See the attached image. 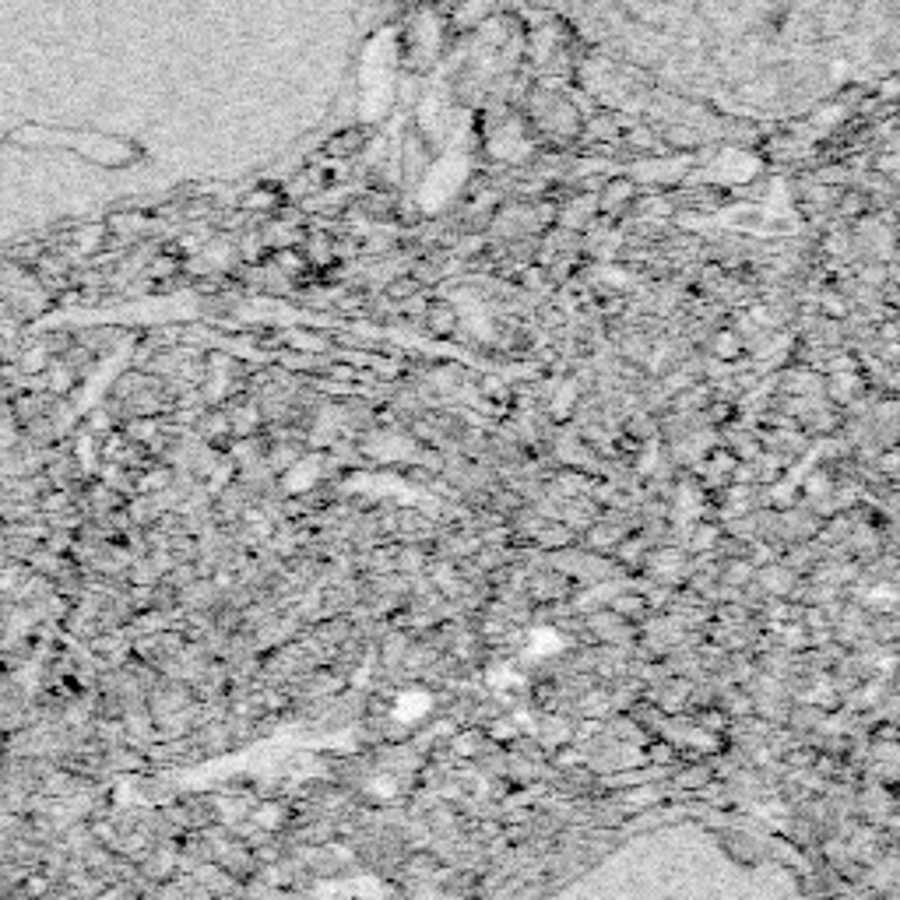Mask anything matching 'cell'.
<instances>
[{
    "label": "cell",
    "mask_w": 900,
    "mask_h": 900,
    "mask_svg": "<svg viewBox=\"0 0 900 900\" xmlns=\"http://www.w3.org/2000/svg\"><path fill=\"white\" fill-rule=\"evenodd\" d=\"M250 820H254L257 826H261V830H268V834H274L279 826H285L289 809H285L282 802H265V806H257V809L250 812Z\"/></svg>",
    "instance_id": "obj_1"
},
{
    "label": "cell",
    "mask_w": 900,
    "mask_h": 900,
    "mask_svg": "<svg viewBox=\"0 0 900 900\" xmlns=\"http://www.w3.org/2000/svg\"><path fill=\"white\" fill-rule=\"evenodd\" d=\"M704 785H711V767H704V764H697V767H686V770H679V774L672 777V788L700 791Z\"/></svg>",
    "instance_id": "obj_2"
},
{
    "label": "cell",
    "mask_w": 900,
    "mask_h": 900,
    "mask_svg": "<svg viewBox=\"0 0 900 900\" xmlns=\"http://www.w3.org/2000/svg\"><path fill=\"white\" fill-rule=\"evenodd\" d=\"M408 640H405V633H391L387 640H384V651H380V657H384V665H397V662H405L408 657Z\"/></svg>",
    "instance_id": "obj_3"
},
{
    "label": "cell",
    "mask_w": 900,
    "mask_h": 900,
    "mask_svg": "<svg viewBox=\"0 0 900 900\" xmlns=\"http://www.w3.org/2000/svg\"><path fill=\"white\" fill-rule=\"evenodd\" d=\"M429 327L437 335H447L454 327V310L450 306H429Z\"/></svg>",
    "instance_id": "obj_4"
},
{
    "label": "cell",
    "mask_w": 900,
    "mask_h": 900,
    "mask_svg": "<svg viewBox=\"0 0 900 900\" xmlns=\"http://www.w3.org/2000/svg\"><path fill=\"white\" fill-rule=\"evenodd\" d=\"M633 198V183H612L609 190H605V201H601V207H616V204H627Z\"/></svg>",
    "instance_id": "obj_5"
},
{
    "label": "cell",
    "mask_w": 900,
    "mask_h": 900,
    "mask_svg": "<svg viewBox=\"0 0 900 900\" xmlns=\"http://www.w3.org/2000/svg\"><path fill=\"white\" fill-rule=\"evenodd\" d=\"M865 207H869V201H865L862 194H847L844 201H837V215L841 218H858Z\"/></svg>",
    "instance_id": "obj_6"
},
{
    "label": "cell",
    "mask_w": 900,
    "mask_h": 900,
    "mask_svg": "<svg viewBox=\"0 0 900 900\" xmlns=\"http://www.w3.org/2000/svg\"><path fill=\"white\" fill-rule=\"evenodd\" d=\"M423 563H426V556H423L419 549H408L405 556H402V570H419Z\"/></svg>",
    "instance_id": "obj_7"
}]
</instances>
